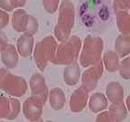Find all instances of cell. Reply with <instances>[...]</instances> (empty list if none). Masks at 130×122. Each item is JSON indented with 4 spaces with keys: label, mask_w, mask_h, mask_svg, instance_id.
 <instances>
[{
    "label": "cell",
    "mask_w": 130,
    "mask_h": 122,
    "mask_svg": "<svg viewBox=\"0 0 130 122\" xmlns=\"http://www.w3.org/2000/svg\"><path fill=\"white\" fill-rule=\"evenodd\" d=\"M28 84L24 77L14 75L6 68L0 69V89L9 97H22L26 92Z\"/></svg>",
    "instance_id": "6da1fadb"
},
{
    "label": "cell",
    "mask_w": 130,
    "mask_h": 122,
    "mask_svg": "<svg viewBox=\"0 0 130 122\" xmlns=\"http://www.w3.org/2000/svg\"><path fill=\"white\" fill-rule=\"evenodd\" d=\"M57 49L56 41L52 36L45 37L35 45L34 48V58L37 65V68L41 71L46 68L50 62H53Z\"/></svg>",
    "instance_id": "7a4b0ae2"
},
{
    "label": "cell",
    "mask_w": 130,
    "mask_h": 122,
    "mask_svg": "<svg viewBox=\"0 0 130 122\" xmlns=\"http://www.w3.org/2000/svg\"><path fill=\"white\" fill-rule=\"evenodd\" d=\"M80 41L77 37H72L67 41H63V43L57 47L55 56L52 63L65 65L74 63L80 51Z\"/></svg>",
    "instance_id": "3957f363"
},
{
    "label": "cell",
    "mask_w": 130,
    "mask_h": 122,
    "mask_svg": "<svg viewBox=\"0 0 130 122\" xmlns=\"http://www.w3.org/2000/svg\"><path fill=\"white\" fill-rule=\"evenodd\" d=\"M103 43L100 38L88 37L85 40L79 57L80 64L83 67H89L100 62Z\"/></svg>",
    "instance_id": "277c9868"
},
{
    "label": "cell",
    "mask_w": 130,
    "mask_h": 122,
    "mask_svg": "<svg viewBox=\"0 0 130 122\" xmlns=\"http://www.w3.org/2000/svg\"><path fill=\"white\" fill-rule=\"evenodd\" d=\"M29 86L31 89V96L38 99L43 104L46 103L48 100V88L45 83V79L42 73L35 72L31 76Z\"/></svg>",
    "instance_id": "5b68a950"
},
{
    "label": "cell",
    "mask_w": 130,
    "mask_h": 122,
    "mask_svg": "<svg viewBox=\"0 0 130 122\" xmlns=\"http://www.w3.org/2000/svg\"><path fill=\"white\" fill-rule=\"evenodd\" d=\"M44 104L34 96H30L22 105V111L24 118L29 121H35L42 118Z\"/></svg>",
    "instance_id": "8992f818"
},
{
    "label": "cell",
    "mask_w": 130,
    "mask_h": 122,
    "mask_svg": "<svg viewBox=\"0 0 130 122\" xmlns=\"http://www.w3.org/2000/svg\"><path fill=\"white\" fill-rule=\"evenodd\" d=\"M102 73H103V63L101 62H99L96 64L92 65L89 70L85 71L82 76L81 87L84 88L88 92H92L97 86L98 81L101 77Z\"/></svg>",
    "instance_id": "52a82bcc"
},
{
    "label": "cell",
    "mask_w": 130,
    "mask_h": 122,
    "mask_svg": "<svg viewBox=\"0 0 130 122\" xmlns=\"http://www.w3.org/2000/svg\"><path fill=\"white\" fill-rule=\"evenodd\" d=\"M89 101V92L84 88H78L70 99V110L74 113H79L86 108Z\"/></svg>",
    "instance_id": "ba28073f"
},
{
    "label": "cell",
    "mask_w": 130,
    "mask_h": 122,
    "mask_svg": "<svg viewBox=\"0 0 130 122\" xmlns=\"http://www.w3.org/2000/svg\"><path fill=\"white\" fill-rule=\"evenodd\" d=\"M15 48L20 56H22L23 58H28L32 53L34 48H35L34 35L28 33L23 34L17 39Z\"/></svg>",
    "instance_id": "9c48e42d"
},
{
    "label": "cell",
    "mask_w": 130,
    "mask_h": 122,
    "mask_svg": "<svg viewBox=\"0 0 130 122\" xmlns=\"http://www.w3.org/2000/svg\"><path fill=\"white\" fill-rule=\"evenodd\" d=\"M19 54L15 46L8 43L7 46L1 52V61L7 69H14L17 66Z\"/></svg>",
    "instance_id": "30bf717a"
},
{
    "label": "cell",
    "mask_w": 130,
    "mask_h": 122,
    "mask_svg": "<svg viewBox=\"0 0 130 122\" xmlns=\"http://www.w3.org/2000/svg\"><path fill=\"white\" fill-rule=\"evenodd\" d=\"M89 109L93 113H100L108 108V100L104 94L97 92L90 96L88 101Z\"/></svg>",
    "instance_id": "8fae6325"
},
{
    "label": "cell",
    "mask_w": 130,
    "mask_h": 122,
    "mask_svg": "<svg viewBox=\"0 0 130 122\" xmlns=\"http://www.w3.org/2000/svg\"><path fill=\"white\" fill-rule=\"evenodd\" d=\"M106 94H107V99L108 101L113 104L122 103L124 100V90L123 88L118 82H110L107 86L106 89Z\"/></svg>",
    "instance_id": "7c38bea8"
},
{
    "label": "cell",
    "mask_w": 130,
    "mask_h": 122,
    "mask_svg": "<svg viewBox=\"0 0 130 122\" xmlns=\"http://www.w3.org/2000/svg\"><path fill=\"white\" fill-rule=\"evenodd\" d=\"M29 14L24 9H17L14 12L12 16V25L16 32H25L27 28Z\"/></svg>",
    "instance_id": "4fadbf2b"
},
{
    "label": "cell",
    "mask_w": 130,
    "mask_h": 122,
    "mask_svg": "<svg viewBox=\"0 0 130 122\" xmlns=\"http://www.w3.org/2000/svg\"><path fill=\"white\" fill-rule=\"evenodd\" d=\"M48 100L50 105L54 110H61L64 107L66 98L63 90L60 88H53L49 92Z\"/></svg>",
    "instance_id": "5bb4252c"
},
{
    "label": "cell",
    "mask_w": 130,
    "mask_h": 122,
    "mask_svg": "<svg viewBox=\"0 0 130 122\" xmlns=\"http://www.w3.org/2000/svg\"><path fill=\"white\" fill-rule=\"evenodd\" d=\"M79 76H80V69L77 63H72L69 64L64 69L63 79L65 83L70 86H74L79 82Z\"/></svg>",
    "instance_id": "9a60e30c"
},
{
    "label": "cell",
    "mask_w": 130,
    "mask_h": 122,
    "mask_svg": "<svg viewBox=\"0 0 130 122\" xmlns=\"http://www.w3.org/2000/svg\"><path fill=\"white\" fill-rule=\"evenodd\" d=\"M108 114L113 122H122L126 118L127 110L123 102L118 104H113L108 106Z\"/></svg>",
    "instance_id": "2e32d148"
},
{
    "label": "cell",
    "mask_w": 130,
    "mask_h": 122,
    "mask_svg": "<svg viewBox=\"0 0 130 122\" xmlns=\"http://www.w3.org/2000/svg\"><path fill=\"white\" fill-rule=\"evenodd\" d=\"M104 66L109 72H114L118 68V57L113 52H108L104 55Z\"/></svg>",
    "instance_id": "e0dca14e"
},
{
    "label": "cell",
    "mask_w": 130,
    "mask_h": 122,
    "mask_svg": "<svg viewBox=\"0 0 130 122\" xmlns=\"http://www.w3.org/2000/svg\"><path fill=\"white\" fill-rule=\"evenodd\" d=\"M9 100H10V110H9L7 117H6V119L13 120L17 118L19 116V114H20L21 103L14 97H9Z\"/></svg>",
    "instance_id": "ac0fdd59"
},
{
    "label": "cell",
    "mask_w": 130,
    "mask_h": 122,
    "mask_svg": "<svg viewBox=\"0 0 130 122\" xmlns=\"http://www.w3.org/2000/svg\"><path fill=\"white\" fill-rule=\"evenodd\" d=\"M26 0H0V6L5 11H13L24 6Z\"/></svg>",
    "instance_id": "d6986e66"
},
{
    "label": "cell",
    "mask_w": 130,
    "mask_h": 122,
    "mask_svg": "<svg viewBox=\"0 0 130 122\" xmlns=\"http://www.w3.org/2000/svg\"><path fill=\"white\" fill-rule=\"evenodd\" d=\"M10 110V100L9 96L0 95V119L6 118Z\"/></svg>",
    "instance_id": "ffe728a7"
},
{
    "label": "cell",
    "mask_w": 130,
    "mask_h": 122,
    "mask_svg": "<svg viewBox=\"0 0 130 122\" xmlns=\"http://www.w3.org/2000/svg\"><path fill=\"white\" fill-rule=\"evenodd\" d=\"M116 51L120 56H124L129 53L130 50V43L127 41L122 40V39H118L116 42Z\"/></svg>",
    "instance_id": "44dd1931"
},
{
    "label": "cell",
    "mask_w": 130,
    "mask_h": 122,
    "mask_svg": "<svg viewBox=\"0 0 130 122\" xmlns=\"http://www.w3.org/2000/svg\"><path fill=\"white\" fill-rule=\"evenodd\" d=\"M120 75L122 77H124L125 79H128L130 78V59L126 58L124 61L122 62L121 66L119 69Z\"/></svg>",
    "instance_id": "7402d4cb"
},
{
    "label": "cell",
    "mask_w": 130,
    "mask_h": 122,
    "mask_svg": "<svg viewBox=\"0 0 130 122\" xmlns=\"http://www.w3.org/2000/svg\"><path fill=\"white\" fill-rule=\"evenodd\" d=\"M38 30V22L32 16H29L28 23H27V28L24 33H28L31 35H35Z\"/></svg>",
    "instance_id": "603a6c76"
},
{
    "label": "cell",
    "mask_w": 130,
    "mask_h": 122,
    "mask_svg": "<svg viewBox=\"0 0 130 122\" xmlns=\"http://www.w3.org/2000/svg\"><path fill=\"white\" fill-rule=\"evenodd\" d=\"M95 122H113V120L110 118L108 112L104 110V111L98 113V116L96 118Z\"/></svg>",
    "instance_id": "cb8c5ba5"
},
{
    "label": "cell",
    "mask_w": 130,
    "mask_h": 122,
    "mask_svg": "<svg viewBox=\"0 0 130 122\" xmlns=\"http://www.w3.org/2000/svg\"><path fill=\"white\" fill-rule=\"evenodd\" d=\"M9 21V16L5 10H0V31L7 25Z\"/></svg>",
    "instance_id": "d4e9b609"
},
{
    "label": "cell",
    "mask_w": 130,
    "mask_h": 122,
    "mask_svg": "<svg viewBox=\"0 0 130 122\" xmlns=\"http://www.w3.org/2000/svg\"><path fill=\"white\" fill-rule=\"evenodd\" d=\"M8 44V38L6 37V34L0 31V53L7 46Z\"/></svg>",
    "instance_id": "484cf974"
},
{
    "label": "cell",
    "mask_w": 130,
    "mask_h": 122,
    "mask_svg": "<svg viewBox=\"0 0 130 122\" xmlns=\"http://www.w3.org/2000/svg\"><path fill=\"white\" fill-rule=\"evenodd\" d=\"M126 110H127L128 112H130V95L126 98Z\"/></svg>",
    "instance_id": "4316f807"
},
{
    "label": "cell",
    "mask_w": 130,
    "mask_h": 122,
    "mask_svg": "<svg viewBox=\"0 0 130 122\" xmlns=\"http://www.w3.org/2000/svg\"><path fill=\"white\" fill-rule=\"evenodd\" d=\"M30 122H43V118H40L39 119L35 120V121H30Z\"/></svg>",
    "instance_id": "83f0119b"
},
{
    "label": "cell",
    "mask_w": 130,
    "mask_h": 122,
    "mask_svg": "<svg viewBox=\"0 0 130 122\" xmlns=\"http://www.w3.org/2000/svg\"><path fill=\"white\" fill-rule=\"evenodd\" d=\"M43 122H53V121H52V120H46V121H43Z\"/></svg>",
    "instance_id": "f1b7e54d"
},
{
    "label": "cell",
    "mask_w": 130,
    "mask_h": 122,
    "mask_svg": "<svg viewBox=\"0 0 130 122\" xmlns=\"http://www.w3.org/2000/svg\"><path fill=\"white\" fill-rule=\"evenodd\" d=\"M0 122H5V121H2V120H0Z\"/></svg>",
    "instance_id": "f546056e"
}]
</instances>
